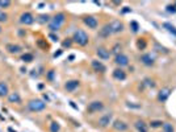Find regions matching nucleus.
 <instances>
[{"instance_id": "423d86ee", "label": "nucleus", "mask_w": 176, "mask_h": 132, "mask_svg": "<svg viewBox=\"0 0 176 132\" xmlns=\"http://www.w3.org/2000/svg\"><path fill=\"white\" fill-rule=\"evenodd\" d=\"M5 50H7L9 54H20V53L22 52V48L20 46L19 44L11 43V44H7V45H5Z\"/></svg>"}, {"instance_id": "72a5a7b5", "label": "nucleus", "mask_w": 176, "mask_h": 132, "mask_svg": "<svg viewBox=\"0 0 176 132\" xmlns=\"http://www.w3.org/2000/svg\"><path fill=\"white\" fill-rule=\"evenodd\" d=\"M49 38H52V41H54V43H57V41H59L58 36H55V35H54V33H50V35H49Z\"/></svg>"}, {"instance_id": "4468645a", "label": "nucleus", "mask_w": 176, "mask_h": 132, "mask_svg": "<svg viewBox=\"0 0 176 132\" xmlns=\"http://www.w3.org/2000/svg\"><path fill=\"white\" fill-rule=\"evenodd\" d=\"M79 87V81L78 79H71V81H67L66 83H64V89L67 90V91H74V90H76Z\"/></svg>"}, {"instance_id": "c756f323", "label": "nucleus", "mask_w": 176, "mask_h": 132, "mask_svg": "<svg viewBox=\"0 0 176 132\" xmlns=\"http://www.w3.org/2000/svg\"><path fill=\"white\" fill-rule=\"evenodd\" d=\"M71 44H72V38H66V41H63V48H70Z\"/></svg>"}, {"instance_id": "7c9ffc66", "label": "nucleus", "mask_w": 176, "mask_h": 132, "mask_svg": "<svg viewBox=\"0 0 176 132\" xmlns=\"http://www.w3.org/2000/svg\"><path fill=\"white\" fill-rule=\"evenodd\" d=\"M130 25H132V30H133V32H137V30L140 29V28H138V24L135 21H132V22H130Z\"/></svg>"}, {"instance_id": "c9c22d12", "label": "nucleus", "mask_w": 176, "mask_h": 132, "mask_svg": "<svg viewBox=\"0 0 176 132\" xmlns=\"http://www.w3.org/2000/svg\"><path fill=\"white\" fill-rule=\"evenodd\" d=\"M167 9H168V12H176V8L172 7V5H168V7H167Z\"/></svg>"}, {"instance_id": "f3484780", "label": "nucleus", "mask_w": 176, "mask_h": 132, "mask_svg": "<svg viewBox=\"0 0 176 132\" xmlns=\"http://www.w3.org/2000/svg\"><path fill=\"white\" fill-rule=\"evenodd\" d=\"M141 62L146 66H151L154 63V57L151 54H143L141 56Z\"/></svg>"}, {"instance_id": "f8f14e48", "label": "nucleus", "mask_w": 176, "mask_h": 132, "mask_svg": "<svg viewBox=\"0 0 176 132\" xmlns=\"http://www.w3.org/2000/svg\"><path fill=\"white\" fill-rule=\"evenodd\" d=\"M110 122H112V114H105L99 119V126L100 127H107V126L110 124Z\"/></svg>"}, {"instance_id": "ddd939ff", "label": "nucleus", "mask_w": 176, "mask_h": 132, "mask_svg": "<svg viewBox=\"0 0 176 132\" xmlns=\"http://www.w3.org/2000/svg\"><path fill=\"white\" fill-rule=\"evenodd\" d=\"M9 95V87L5 81H0V98H5Z\"/></svg>"}, {"instance_id": "9d476101", "label": "nucleus", "mask_w": 176, "mask_h": 132, "mask_svg": "<svg viewBox=\"0 0 176 132\" xmlns=\"http://www.w3.org/2000/svg\"><path fill=\"white\" fill-rule=\"evenodd\" d=\"M7 98H8V102L12 103V105H20V103H21V95H20L17 91L9 92V95H8Z\"/></svg>"}, {"instance_id": "6e6552de", "label": "nucleus", "mask_w": 176, "mask_h": 132, "mask_svg": "<svg viewBox=\"0 0 176 132\" xmlns=\"http://www.w3.org/2000/svg\"><path fill=\"white\" fill-rule=\"evenodd\" d=\"M114 62H116V65H118V66H126V65H129V57H127L126 54L120 53V54L116 56Z\"/></svg>"}, {"instance_id": "1a4fd4ad", "label": "nucleus", "mask_w": 176, "mask_h": 132, "mask_svg": "<svg viewBox=\"0 0 176 132\" xmlns=\"http://www.w3.org/2000/svg\"><path fill=\"white\" fill-rule=\"evenodd\" d=\"M96 54H97V57L100 58V60H109L110 58V52L104 46L97 48V49H96Z\"/></svg>"}, {"instance_id": "412c9836", "label": "nucleus", "mask_w": 176, "mask_h": 132, "mask_svg": "<svg viewBox=\"0 0 176 132\" xmlns=\"http://www.w3.org/2000/svg\"><path fill=\"white\" fill-rule=\"evenodd\" d=\"M20 60H21L22 62H32V61L34 60V56H33L32 53H24V54H21Z\"/></svg>"}, {"instance_id": "7ed1b4c3", "label": "nucleus", "mask_w": 176, "mask_h": 132, "mask_svg": "<svg viewBox=\"0 0 176 132\" xmlns=\"http://www.w3.org/2000/svg\"><path fill=\"white\" fill-rule=\"evenodd\" d=\"M26 107L30 112H39L46 108V103L41 99H30L29 102L26 103Z\"/></svg>"}, {"instance_id": "f257e3e1", "label": "nucleus", "mask_w": 176, "mask_h": 132, "mask_svg": "<svg viewBox=\"0 0 176 132\" xmlns=\"http://www.w3.org/2000/svg\"><path fill=\"white\" fill-rule=\"evenodd\" d=\"M64 21H66V15H64L63 12L57 13L54 17L50 19L49 29L52 30V33H53V32H58V30L62 28V25L64 24Z\"/></svg>"}, {"instance_id": "c85d7f7f", "label": "nucleus", "mask_w": 176, "mask_h": 132, "mask_svg": "<svg viewBox=\"0 0 176 132\" xmlns=\"http://www.w3.org/2000/svg\"><path fill=\"white\" fill-rule=\"evenodd\" d=\"M163 130H164V132H174V128H172V126L170 124V123H164Z\"/></svg>"}, {"instance_id": "5701e85b", "label": "nucleus", "mask_w": 176, "mask_h": 132, "mask_svg": "<svg viewBox=\"0 0 176 132\" xmlns=\"http://www.w3.org/2000/svg\"><path fill=\"white\" fill-rule=\"evenodd\" d=\"M59 131H61V126H59V123H57V122L50 123V132H59Z\"/></svg>"}, {"instance_id": "39448f33", "label": "nucleus", "mask_w": 176, "mask_h": 132, "mask_svg": "<svg viewBox=\"0 0 176 132\" xmlns=\"http://www.w3.org/2000/svg\"><path fill=\"white\" fill-rule=\"evenodd\" d=\"M103 108H104L103 102H100V100H95V102H91L89 105H88L87 111H88V112H91V114H93V112H99V111H101Z\"/></svg>"}, {"instance_id": "2f4dec72", "label": "nucleus", "mask_w": 176, "mask_h": 132, "mask_svg": "<svg viewBox=\"0 0 176 132\" xmlns=\"http://www.w3.org/2000/svg\"><path fill=\"white\" fill-rule=\"evenodd\" d=\"M137 45H138V48H140V49H143V48L146 46V43H145V40L142 38V40H140V41L137 43Z\"/></svg>"}, {"instance_id": "aec40b11", "label": "nucleus", "mask_w": 176, "mask_h": 132, "mask_svg": "<svg viewBox=\"0 0 176 132\" xmlns=\"http://www.w3.org/2000/svg\"><path fill=\"white\" fill-rule=\"evenodd\" d=\"M170 97V90L168 89H163L160 90V92H159V100H162V102H164V100H167V98Z\"/></svg>"}, {"instance_id": "0eeeda50", "label": "nucleus", "mask_w": 176, "mask_h": 132, "mask_svg": "<svg viewBox=\"0 0 176 132\" xmlns=\"http://www.w3.org/2000/svg\"><path fill=\"white\" fill-rule=\"evenodd\" d=\"M83 22L87 25L88 28H91V29H96L99 25V21L95 17V16H86V17L83 19Z\"/></svg>"}, {"instance_id": "393cba45", "label": "nucleus", "mask_w": 176, "mask_h": 132, "mask_svg": "<svg viewBox=\"0 0 176 132\" xmlns=\"http://www.w3.org/2000/svg\"><path fill=\"white\" fill-rule=\"evenodd\" d=\"M163 27H164V28H166V29H167V30H168V32H170V33H174V35L176 36V28L174 27V25H171V24H168V22H164V24H163Z\"/></svg>"}, {"instance_id": "2eb2a0df", "label": "nucleus", "mask_w": 176, "mask_h": 132, "mask_svg": "<svg viewBox=\"0 0 176 132\" xmlns=\"http://www.w3.org/2000/svg\"><path fill=\"white\" fill-rule=\"evenodd\" d=\"M112 75H113V78L117 79V81H125L126 79V73H125L122 69H114Z\"/></svg>"}, {"instance_id": "6ab92c4d", "label": "nucleus", "mask_w": 176, "mask_h": 132, "mask_svg": "<svg viewBox=\"0 0 176 132\" xmlns=\"http://www.w3.org/2000/svg\"><path fill=\"white\" fill-rule=\"evenodd\" d=\"M113 128H114L116 131H126L127 130V124L122 120H116L114 123H113Z\"/></svg>"}, {"instance_id": "f704fd0d", "label": "nucleus", "mask_w": 176, "mask_h": 132, "mask_svg": "<svg viewBox=\"0 0 176 132\" xmlns=\"http://www.w3.org/2000/svg\"><path fill=\"white\" fill-rule=\"evenodd\" d=\"M162 124V122H151V127H159V126Z\"/></svg>"}, {"instance_id": "a211bd4d", "label": "nucleus", "mask_w": 176, "mask_h": 132, "mask_svg": "<svg viewBox=\"0 0 176 132\" xmlns=\"http://www.w3.org/2000/svg\"><path fill=\"white\" fill-rule=\"evenodd\" d=\"M91 65H92V67L96 70V71H100V73H104L107 70V67L105 65H103V63L100 62V61H97V60H93L92 62H91Z\"/></svg>"}, {"instance_id": "f03ea898", "label": "nucleus", "mask_w": 176, "mask_h": 132, "mask_svg": "<svg viewBox=\"0 0 176 132\" xmlns=\"http://www.w3.org/2000/svg\"><path fill=\"white\" fill-rule=\"evenodd\" d=\"M72 43L78 44L79 46H86L89 43V37L83 29H78L75 30V33L72 36Z\"/></svg>"}, {"instance_id": "473e14b6", "label": "nucleus", "mask_w": 176, "mask_h": 132, "mask_svg": "<svg viewBox=\"0 0 176 132\" xmlns=\"http://www.w3.org/2000/svg\"><path fill=\"white\" fill-rule=\"evenodd\" d=\"M112 50L116 53V54H120V53H118V50H121V45H120V44H116V45H114V48H113Z\"/></svg>"}, {"instance_id": "cd10ccee", "label": "nucleus", "mask_w": 176, "mask_h": 132, "mask_svg": "<svg viewBox=\"0 0 176 132\" xmlns=\"http://www.w3.org/2000/svg\"><path fill=\"white\" fill-rule=\"evenodd\" d=\"M8 21V15L4 11H0V22H7Z\"/></svg>"}, {"instance_id": "b1692460", "label": "nucleus", "mask_w": 176, "mask_h": 132, "mask_svg": "<svg viewBox=\"0 0 176 132\" xmlns=\"http://www.w3.org/2000/svg\"><path fill=\"white\" fill-rule=\"evenodd\" d=\"M37 21L41 22V24H45V22H50V16H49V15H41V16H38Z\"/></svg>"}, {"instance_id": "dca6fc26", "label": "nucleus", "mask_w": 176, "mask_h": 132, "mask_svg": "<svg viewBox=\"0 0 176 132\" xmlns=\"http://www.w3.org/2000/svg\"><path fill=\"white\" fill-rule=\"evenodd\" d=\"M99 35H100L101 37H109L110 35H113L112 28H110V24H105V25H104V27L100 29Z\"/></svg>"}, {"instance_id": "e433bc0d", "label": "nucleus", "mask_w": 176, "mask_h": 132, "mask_svg": "<svg viewBox=\"0 0 176 132\" xmlns=\"http://www.w3.org/2000/svg\"><path fill=\"white\" fill-rule=\"evenodd\" d=\"M3 32V28H1V25H0V33H1Z\"/></svg>"}, {"instance_id": "a878e982", "label": "nucleus", "mask_w": 176, "mask_h": 132, "mask_svg": "<svg viewBox=\"0 0 176 132\" xmlns=\"http://www.w3.org/2000/svg\"><path fill=\"white\" fill-rule=\"evenodd\" d=\"M11 5H12V3L8 1V0H4V1L0 0V8H1V9H7V8H9Z\"/></svg>"}, {"instance_id": "20e7f679", "label": "nucleus", "mask_w": 176, "mask_h": 132, "mask_svg": "<svg viewBox=\"0 0 176 132\" xmlns=\"http://www.w3.org/2000/svg\"><path fill=\"white\" fill-rule=\"evenodd\" d=\"M19 21L21 22L22 25H32V24H34L36 19H34V16H33L30 12H28V11H25V12H22L21 15H20Z\"/></svg>"}, {"instance_id": "bb28decb", "label": "nucleus", "mask_w": 176, "mask_h": 132, "mask_svg": "<svg viewBox=\"0 0 176 132\" xmlns=\"http://www.w3.org/2000/svg\"><path fill=\"white\" fill-rule=\"evenodd\" d=\"M54 77H55V70H54V69L49 70V71H47V74H46L47 81H50V82H53V81H54Z\"/></svg>"}, {"instance_id": "4be33fe9", "label": "nucleus", "mask_w": 176, "mask_h": 132, "mask_svg": "<svg viewBox=\"0 0 176 132\" xmlns=\"http://www.w3.org/2000/svg\"><path fill=\"white\" fill-rule=\"evenodd\" d=\"M135 128H137L140 132H147V127L146 124H145L142 120H138V122H135Z\"/></svg>"}, {"instance_id": "9b49d317", "label": "nucleus", "mask_w": 176, "mask_h": 132, "mask_svg": "<svg viewBox=\"0 0 176 132\" xmlns=\"http://www.w3.org/2000/svg\"><path fill=\"white\" fill-rule=\"evenodd\" d=\"M110 24V28H112V32L113 33H121L124 30V24L120 20H113Z\"/></svg>"}]
</instances>
